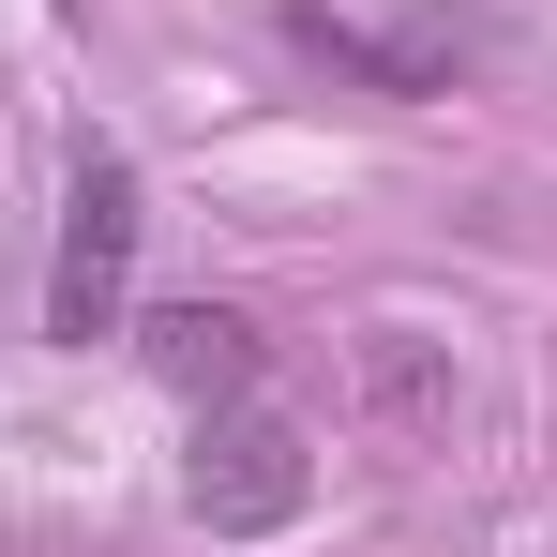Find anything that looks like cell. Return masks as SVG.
<instances>
[{
    "label": "cell",
    "instance_id": "obj_1",
    "mask_svg": "<svg viewBox=\"0 0 557 557\" xmlns=\"http://www.w3.org/2000/svg\"><path fill=\"white\" fill-rule=\"evenodd\" d=\"M121 272H136V166H76V211H61V272H46V332L91 347L121 332Z\"/></svg>",
    "mask_w": 557,
    "mask_h": 557
},
{
    "label": "cell",
    "instance_id": "obj_2",
    "mask_svg": "<svg viewBox=\"0 0 557 557\" xmlns=\"http://www.w3.org/2000/svg\"><path fill=\"white\" fill-rule=\"evenodd\" d=\"M286 512H301V437L272 407L196 422V528H286Z\"/></svg>",
    "mask_w": 557,
    "mask_h": 557
},
{
    "label": "cell",
    "instance_id": "obj_3",
    "mask_svg": "<svg viewBox=\"0 0 557 557\" xmlns=\"http://www.w3.org/2000/svg\"><path fill=\"white\" fill-rule=\"evenodd\" d=\"M151 376L196 392V407H242V392H257V332L211 317V301H182V317H151Z\"/></svg>",
    "mask_w": 557,
    "mask_h": 557
}]
</instances>
